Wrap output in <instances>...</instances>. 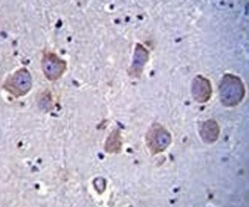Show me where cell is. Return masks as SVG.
I'll list each match as a JSON object with an SVG mask.
<instances>
[{
    "label": "cell",
    "instance_id": "cell-3",
    "mask_svg": "<svg viewBox=\"0 0 249 207\" xmlns=\"http://www.w3.org/2000/svg\"><path fill=\"white\" fill-rule=\"evenodd\" d=\"M31 88H33V76L27 68L17 69L13 75L6 78L3 83V89L14 97L26 96L27 93L31 91Z\"/></svg>",
    "mask_w": 249,
    "mask_h": 207
},
{
    "label": "cell",
    "instance_id": "cell-10",
    "mask_svg": "<svg viewBox=\"0 0 249 207\" xmlns=\"http://www.w3.org/2000/svg\"><path fill=\"white\" fill-rule=\"evenodd\" d=\"M106 186H107V182H106L105 178L99 176V178L93 179V188L96 189V192L99 194H103V192L106 190Z\"/></svg>",
    "mask_w": 249,
    "mask_h": 207
},
{
    "label": "cell",
    "instance_id": "cell-9",
    "mask_svg": "<svg viewBox=\"0 0 249 207\" xmlns=\"http://www.w3.org/2000/svg\"><path fill=\"white\" fill-rule=\"evenodd\" d=\"M38 106L42 109V110H45V112H50V110L53 109V97H51V93H50V92L48 91L44 92V93L39 96Z\"/></svg>",
    "mask_w": 249,
    "mask_h": 207
},
{
    "label": "cell",
    "instance_id": "cell-4",
    "mask_svg": "<svg viewBox=\"0 0 249 207\" xmlns=\"http://www.w3.org/2000/svg\"><path fill=\"white\" fill-rule=\"evenodd\" d=\"M41 66H42V72L45 78L50 82H55L59 78H62V75L66 72L68 62L61 56H58L55 52H44L42 59H41Z\"/></svg>",
    "mask_w": 249,
    "mask_h": 207
},
{
    "label": "cell",
    "instance_id": "cell-8",
    "mask_svg": "<svg viewBox=\"0 0 249 207\" xmlns=\"http://www.w3.org/2000/svg\"><path fill=\"white\" fill-rule=\"evenodd\" d=\"M105 152L107 154H120L123 150V135H121V130L114 129L108 137L106 138L105 143Z\"/></svg>",
    "mask_w": 249,
    "mask_h": 207
},
{
    "label": "cell",
    "instance_id": "cell-2",
    "mask_svg": "<svg viewBox=\"0 0 249 207\" xmlns=\"http://www.w3.org/2000/svg\"><path fill=\"white\" fill-rule=\"evenodd\" d=\"M145 144L152 155L162 154L172 144L171 131H168L159 123H154L145 134Z\"/></svg>",
    "mask_w": 249,
    "mask_h": 207
},
{
    "label": "cell",
    "instance_id": "cell-1",
    "mask_svg": "<svg viewBox=\"0 0 249 207\" xmlns=\"http://www.w3.org/2000/svg\"><path fill=\"white\" fill-rule=\"evenodd\" d=\"M220 102L224 107H235L245 97V85L242 79L232 74H225L218 86Z\"/></svg>",
    "mask_w": 249,
    "mask_h": 207
},
{
    "label": "cell",
    "instance_id": "cell-5",
    "mask_svg": "<svg viewBox=\"0 0 249 207\" xmlns=\"http://www.w3.org/2000/svg\"><path fill=\"white\" fill-rule=\"evenodd\" d=\"M192 96L193 100L200 104H206L213 96V85H211L210 79L203 76V75H197L192 80Z\"/></svg>",
    "mask_w": 249,
    "mask_h": 207
},
{
    "label": "cell",
    "instance_id": "cell-6",
    "mask_svg": "<svg viewBox=\"0 0 249 207\" xmlns=\"http://www.w3.org/2000/svg\"><path fill=\"white\" fill-rule=\"evenodd\" d=\"M149 61V51L145 48L142 44H137L134 48L132 62L128 68V76L134 79H140L144 72L145 65Z\"/></svg>",
    "mask_w": 249,
    "mask_h": 207
},
{
    "label": "cell",
    "instance_id": "cell-7",
    "mask_svg": "<svg viewBox=\"0 0 249 207\" xmlns=\"http://www.w3.org/2000/svg\"><path fill=\"white\" fill-rule=\"evenodd\" d=\"M198 135L203 143L214 144L220 138V124L214 118H209V120L200 123Z\"/></svg>",
    "mask_w": 249,
    "mask_h": 207
}]
</instances>
